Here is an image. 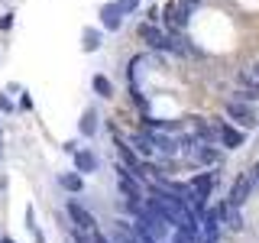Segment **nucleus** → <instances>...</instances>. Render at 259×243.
Listing matches in <instances>:
<instances>
[{
  "mask_svg": "<svg viewBox=\"0 0 259 243\" xmlns=\"http://www.w3.org/2000/svg\"><path fill=\"white\" fill-rule=\"evenodd\" d=\"M59 182H62V188H68V191H81V175H62Z\"/></svg>",
  "mask_w": 259,
  "mask_h": 243,
  "instance_id": "nucleus-17",
  "label": "nucleus"
},
{
  "mask_svg": "<svg viewBox=\"0 0 259 243\" xmlns=\"http://www.w3.org/2000/svg\"><path fill=\"white\" fill-rule=\"evenodd\" d=\"M188 188L194 191V198H198L201 205H204V198H207V194H210V188H214V175H194Z\"/></svg>",
  "mask_w": 259,
  "mask_h": 243,
  "instance_id": "nucleus-4",
  "label": "nucleus"
},
{
  "mask_svg": "<svg viewBox=\"0 0 259 243\" xmlns=\"http://www.w3.org/2000/svg\"><path fill=\"white\" fill-rule=\"evenodd\" d=\"M136 4H140V0H120V4H117V7H120V10H123V13H130V10H133V7H136Z\"/></svg>",
  "mask_w": 259,
  "mask_h": 243,
  "instance_id": "nucleus-19",
  "label": "nucleus"
},
{
  "mask_svg": "<svg viewBox=\"0 0 259 243\" xmlns=\"http://www.w3.org/2000/svg\"><path fill=\"white\" fill-rule=\"evenodd\" d=\"M94 130H97V113H94V110H84V120H81V133L91 136Z\"/></svg>",
  "mask_w": 259,
  "mask_h": 243,
  "instance_id": "nucleus-11",
  "label": "nucleus"
},
{
  "mask_svg": "<svg viewBox=\"0 0 259 243\" xmlns=\"http://www.w3.org/2000/svg\"><path fill=\"white\" fill-rule=\"evenodd\" d=\"M194 156H198V162H207V166H210V162H217V152L210 149V146H204V143H201V149L194 152Z\"/></svg>",
  "mask_w": 259,
  "mask_h": 243,
  "instance_id": "nucleus-16",
  "label": "nucleus"
},
{
  "mask_svg": "<svg viewBox=\"0 0 259 243\" xmlns=\"http://www.w3.org/2000/svg\"><path fill=\"white\" fill-rule=\"evenodd\" d=\"M97 46H101V36H97L94 29H88V32H84V49H88V52H94Z\"/></svg>",
  "mask_w": 259,
  "mask_h": 243,
  "instance_id": "nucleus-18",
  "label": "nucleus"
},
{
  "mask_svg": "<svg viewBox=\"0 0 259 243\" xmlns=\"http://www.w3.org/2000/svg\"><path fill=\"white\" fill-rule=\"evenodd\" d=\"M75 166H78V172H94V169H97V159H94V152H88V149H78V152H75Z\"/></svg>",
  "mask_w": 259,
  "mask_h": 243,
  "instance_id": "nucleus-9",
  "label": "nucleus"
},
{
  "mask_svg": "<svg viewBox=\"0 0 259 243\" xmlns=\"http://www.w3.org/2000/svg\"><path fill=\"white\" fill-rule=\"evenodd\" d=\"M249 185H253V182H249V175H240V178H237V185L230 188V208H240L243 201H246Z\"/></svg>",
  "mask_w": 259,
  "mask_h": 243,
  "instance_id": "nucleus-5",
  "label": "nucleus"
},
{
  "mask_svg": "<svg viewBox=\"0 0 259 243\" xmlns=\"http://www.w3.org/2000/svg\"><path fill=\"white\" fill-rule=\"evenodd\" d=\"M136 227H140L146 237H152L156 243L168 237V221H165V217H162V214H159V211L152 208V205L146 208V211H140V221H136Z\"/></svg>",
  "mask_w": 259,
  "mask_h": 243,
  "instance_id": "nucleus-1",
  "label": "nucleus"
},
{
  "mask_svg": "<svg viewBox=\"0 0 259 243\" xmlns=\"http://www.w3.org/2000/svg\"><path fill=\"white\" fill-rule=\"evenodd\" d=\"M237 101H259V81L256 85H246L243 91H237Z\"/></svg>",
  "mask_w": 259,
  "mask_h": 243,
  "instance_id": "nucleus-13",
  "label": "nucleus"
},
{
  "mask_svg": "<svg viewBox=\"0 0 259 243\" xmlns=\"http://www.w3.org/2000/svg\"><path fill=\"white\" fill-rule=\"evenodd\" d=\"M221 143L230 146V149H240V146H243V133L233 130V127H221Z\"/></svg>",
  "mask_w": 259,
  "mask_h": 243,
  "instance_id": "nucleus-10",
  "label": "nucleus"
},
{
  "mask_svg": "<svg viewBox=\"0 0 259 243\" xmlns=\"http://www.w3.org/2000/svg\"><path fill=\"white\" fill-rule=\"evenodd\" d=\"M133 143H136V149H140V152H146V156L156 149V146H152V140H149V136H143V133H136V136H133Z\"/></svg>",
  "mask_w": 259,
  "mask_h": 243,
  "instance_id": "nucleus-14",
  "label": "nucleus"
},
{
  "mask_svg": "<svg viewBox=\"0 0 259 243\" xmlns=\"http://www.w3.org/2000/svg\"><path fill=\"white\" fill-rule=\"evenodd\" d=\"M227 117H233V120H237V124H243V127H256L253 110H249L243 101H230V104H227Z\"/></svg>",
  "mask_w": 259,
  "mask_h": 243,
  "instance_id": "nucleus-3",
  "label": "nucleus"
},
{
  "mask_svg": "<svg viewBox=\"0 0 259 243\" xmlns=\"http://www.w3.org/2000/svg\"><path fill=\"white\" fill-rule=\"evenodd\" d=\"M117 172H120V191L126 194V201H140V198H143V194H140V185H136L133 178H130V172H126L123 166H120Z\"/></svg>",
  "mask_w": 259,
  "mask_h": 243,
  "instance_id": "nucleus-6",
  "label": "nucleus"
},
{
  "mask_svg": "<svg viewBox=\"0 0 259 243\" xmlns=\"http://www.w3.org/2000/svg\"><path fill=\"white\" fill-rule=\"evenodd\" d=\"M140 36H143V39H146V43H149L152 49H168V39L162 36V32H159L156 26H152V23H149V26H140Z\"/></svg>",
  "mask_w": 259,
  "mask_h": 243,
  "instance_id": "nucleus-7",
  "label": "nucleus"
},
{
  "mask_svg": "<svg viewBox=\"0 0 259 243\" xmlns=\"http://www.w3.org/2000/svg\"><path fill=\"white\" fill-rule=\"evenodd\" d=\"M120 13H123V10H120L117 4H107V7L101 10V20H104V26H107V29H120Z\"/></svg>",
  "mask_w": 259,
  "mask_h": 243,
  "instance_id": "nucleus-8",
  "label": "nucleus"
},
{
  "mask_svg": "<svg viewBox=\"0 0 259 243\" xmlns=\"http://www.w3.org/2000/svg\"><path fill=\"white\" fill-rule=\"evenodd\" d=\"M68 214H71V221L78 224V230H84V233H94V224H97V221H94V217H91L84 208L78 205V201H68Z\"/></svg>",
  "mask_w": 259,
  "mask_h": 243,
  "instance_id": "nucleus-2",
  "label": "nucleus"
},
{
  "mask_svg": "<svg viewBox=\"0 0 259 243\" xmlns=\"http://www.w3.org/2000/svg\"><path fill=\"white\" fill-rule=\"evenodd\" d=\"M253 172H256V178H259V166H256V169H253Z\"/></svg>",
  "mask_w": 259,
  "mask_h": 243,
  "instance_id": "nucleus-22",
  "label": "nucleus"
},
{
  "mask_svg": "<svg viewBox=\"0 0 259 243\" xmlns=\"http://www.w3.org/2000/svg\"><path fill=\"white\" fill-rule=\"evenodd\" d=\"M117 149H120V156H123V162H126L130 169H140V162H136V156H133V149H130V146L117 143Z\"/></svg>",
  "mask_w": 259,
  "mask_h": 243,
  "instance_id": "nucleus-15",
  "label": "nucleus"
},
{
  "mask_svg": "<svg viewBox=\"0 0 259 243\" xmlns=\"http://www.w3.org/2000/svg\"><path fill=\"white\" fill-rule=\"evenodd\" d=\"M253 75H256V78H259V65H253Z\"/></svg>",
  "mask_w": 259,
  "mask_h": 243,
  "instance_id": "nucleus-21",
  "label": "nucleus"
},
{
  "mask_svg": "<svg viewBox=\"0 0 259 243\" xmlns=\"http://www.w3.org/2000/svg\"><path fill=\"white\" fill-rule=\"evenodd\" d=\"M94 91L101 94V97H110V94H113V88H110V81L104 78V75H94Z\"/></svg>",
  "mask_w": 259,
  "mask_h": 243,
  "instance_id": "nucleus-12",
  "label": "nucleus"
},
{
  "mask_svg": "<svg viewBox=\"0 0 259 243\" xmlns=\"http://www.w3.org/2000/svg\"><path fill=\"white\" fill-rule=\"evenodd\" d=\"M178 4H182V7H185V10H188V13H191V10H194V7H198V4H201V0H178Z\"/></svg>",
  "mask_w": 259,
  "mask_h": 243,
  "instance_id": "nucleus-20",
  "label": "nucleus"
}]
</instances>
